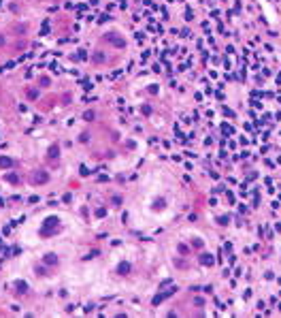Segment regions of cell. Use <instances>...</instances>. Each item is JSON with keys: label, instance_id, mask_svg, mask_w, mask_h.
I'll use <instances>...</instances> for the list:
<instances>
[{"label": "cell", "instance_id": "1", "mask_svg": "<svg viewBox=\"0 0 281 318\" xmlns=\"http://www.w3.org/2000/svg\"><path fill=\"white\" fill-rule=\"evenodd\" d=\"M60 228V220H58L56 216H49L45 222H43V226H41V237H49V235H53V233Z\"/></svg>", "mask_w": 281, "mask_h": 318}, {"label": "cell", "instance_id": "2", "mask_svg": "<svg viewBox=\"0 0 281 318\" xmlns=\"http://www.w3.org/2000/svg\"><path fill=\"white\" fill-rule=\"evenodd\" d=\"M32 180H34V184H45V182L49 180V175H47L45 171H36V173H34V177H32Z\"/></svg>", "mask_w": 281, "mask_h": 318}, {"label": "cell", "instance_id": "3", "mask_svg": "<svg viewBox=\"0 0 281 318\" xmlns=\"http://www.w3.org/2000/svg\"><path fill=\"white\" fill-rule=\"evenodd\" d=\"M15 288H17V290H15L17 295H24L26 290H28V284H26V282H17V284H15Z\"/></svg>", "mask_w": 281, "mask_h": 318}, {"label": "cell", "instance_id": "4", "mask_svg": "<svg viewBox=\"0 0 281 318\" xmlns=\"http://www.w3.org/2000/svg\"><path fill=\"white\" fill-rule=\"evenodd\" d=\"M0 167H2V169H11L13 167V160L7 158V156H2V158H0Z\"/></svg>", "mask_w": 281, "mask_h": 318}, {"label": "cell", "instance_id": "5", "mask_svg": "<svg viewBox=\"0 0 281 318\" xmlns=\"http://www.w3.org/2000/svg\"><path fill=\"white\" fill-rule=\"evenodd\" d=\"M45 263H47V265H56L58 256H56V254H45Z\"/></svg>", "mask_w": 281, "mask_h": 318}, {"label": "cell", "instance_id": "6", "mask_svg": "<svg viewBox=\"0 0 281 318\" xmlns=\"http://www.w3.org/2000/svg\"><path fill=\"white\" fill-rule=\"evenodd\" d=\"M117 271H119V273H122V275H126V273H128V271H130V265H128V263H122V265H119V267H117Z\"/></svg>", "mask_w": 281, "mask_h": 318}, {"label": "cell", "instance_id": "7", "mask_svg": "<svg viewBox=\"0 0 281 318\" xmlns=\"http://www.w3.org/2000/svg\"><path fill=\"white\" fill-rule=\"evenodd\" d=\"M7 182H11V184H17V182H19V177H17L15 173H9V175H7Z\"/></svg>", "mask_w": 281, "mask_h": 318}, {"label": "cell", "instance_id": "8", "mask_svg": "<svg viewBox=\"0 0 281 318\" xmlns=\"http://www.w3.org/2000/svg\"><path fill=\"white\" fill-rule=\"evenodd\" d=\"M58 152H60V150H58V145H53L51 150H49V156H51V158H58Z\"/></svg>", "mask_w": 281, "mask_h": 318}, {"label": "cell", "instance_id": "9", "mask_svg": "<svg viewBox=\"0 0 281 318\" xmlns=\"http://www.w3.org/2000/svg\"><path fill=\"white\" fill-rule=\"evenodd\" d=\"M28 96H30V98H36L38 92H36V90H28Z\"/></svg>", "mask_w": 281, "mask_h": 318}, {"label": "cell", "instance_id": "10", "mask_svg": "<svg viewBox=\"0 0 281 318\" xmlns=\"http://www.w3.org/2000/svg\"><path fill=\"white\" fill-rule=\"evenodd\" d=\"M36 275H47V273H45V269H43V267H36Z\"/></svg>", "mask_w": 281, "mask_h": 318}, {"label": "cell", "instance_id": "11", "mask_svg": "<svg viewBox=\"0 0 281 318\" xmlns=\"http://www.w3.org/2000/svg\"><path fill=\"white\" fill-rule=\"evenodd\" d=\"M41 86H49V79L47 77H41Z\"/></svg>", "mask_w": 281, "mask_h": 318}, {"label": "cell", "instance_id": "12", "mask_svg": "<svg viewBox=\"0 0 281 318\" xmlns=\"http://www.w3.org/2000/svg\"><path fill=\"white\" fill-rule=\"evenodd\" d=\"M0 45H4V39L2 37H0Z\"/></svg>", "mask_w": 281, "mask_h": 318}]
</instances>
